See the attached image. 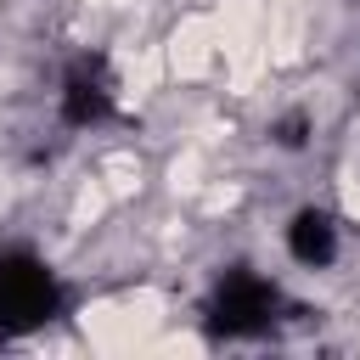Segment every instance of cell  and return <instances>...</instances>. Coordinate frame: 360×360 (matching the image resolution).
Returning <instances> with one entry per match:
<instances>
[{
  "mask_svg": "<svg viewBox=\"0 0 360 360\" xmlns=\"http://www.w3.org/2000/svg\"><path fill=\"white\" fill-rule=\"evenodd\" d=\"M62 309V287L56 276L34 259V253H6L0 259V338L34 332Z\"/></svg>",
  "mask_w": 360,
  "mask_h": 360,
  "instance_id": "cell-1",
  "label": "cell"
},
{
  "mask_svg": "<svg viewBox=\"0 0 360 360\" xmlns=\"http://www.w3.org/2000/svg\"><path fill=\"white\" fill-rule=\"evenodd\" d=\"M276 304H281L276 281H264V276H253V270H231V276L214 287L208 332H219V338H253V332H264V326L276 321Z\"/></svg>",
  "mask_w": 360,
  "mask_h": 360,
  "instance_id": "cell-2",
  "label": "cell"
},
{
  "mask_svg": "<svg viewBox=\"0 0 360 360\" xmlns=\"http://www.w3.org/2000/svg\"><path fill=\"white\" fill-rule=\"evenodd\" d=\"M112 107H118V79H112L107 56H79L62 79V118L90 129V124L112 118Z\"/></svg>",
  "mask_w": 360,
  "mask_h": 360,
  "instance_id": "cell-3",
  "label": "cell"
},
{
  "mask_svg": "<svg viewBox=\"0 0 360 360\" xmlns=\"http://www.w3.org/2000/svg\"><path fill=\"white\" fill-rule=\"evenodd\" d=\"M287 248H292L298 264H332V259H338V225H332V214H321V208L292 214Z\"/></svg>",
  "mask_w": 360,
  "mask_h": 360,
  "instance_id": "cell-4",
  "label": "cell"
},
{
  "mask_svg": "<svg viewBox=\"0 0 360 360\" xmlns=\"http://www.w3.org/2000/svg\"><path fill=\"white\" fill-rule=\"evenodd\" d=\"M276 141H281V146H298V141H304V118H298V112L281 118V124H276Z\"/></svg>",
  "mask_w": 360,
  "mask_h": 360,
  "instance_id": "cell-5",
  "label": "cell"
}]
</instances>
